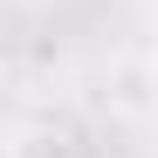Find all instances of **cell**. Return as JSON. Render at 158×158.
<instances>
[]
</instances>
